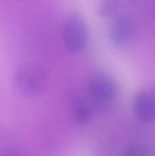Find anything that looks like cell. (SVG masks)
Returning a JSON list of instances; mask_svg holds the SVG:
<instances>
[{"label": "cell", "mask_w": 155, "mask_h": 156, "mask_svg": "<svg viewBox=\"0 0 155 156\" xmlns=\"http://www.w3.org/2000/svg\"><path fill=\"white\" fill-rule=\"evenodd\" d=\"M88 93L96 105H109L117 96V82L106 73H96L88 82Z\"/></svg>", "instance_id": "obj_3"}, {"label": "cell", "mask_w": 155, "mask_h": 156, "mask_svg": "<svg viewBox=\"0 0 155 156\" xmlns=\"http://www.w3.org/2000/svg\"><path fill=\"white\" fill-rule=\"evenodd\" d=\"M121 10V4L118 0H104L100 5V14L106 18L117 16Z\"/></svg>", "instance_id": "obj_7"}, {"label": "cell", "mask_w": 155, "mask_h": 156, "mask_svg": "<svg viewBox=\"0 0 155 156\" xmlns=\"http://www.w3.org/2000/svg\"><path fill=\"white\" fill-rule=\"evenodd\" d=\"M14 86L21 94L38 96L47 86V73L36 63H26L14 73Z\"/></svg>", "instance_id": "obj_1"}, {"label": "cell", "mask_w": 155, "mask_h": 156, "mask_svg": "<svg viewBox=\"0 0 155 156\" xmlns=\"http://www.w3.org/2000/svg\"><path fill=\"white\" fill-rule=\"evenodd\" d=\"M137 118L143 122L155 121V93L151 90H142L137 93L133 103Z\"/></svg>", "instance_id": "obj_5"}, {"label": "cell", "mask_w": 155, "mask_h": 156, "mask_svg": "<svg viewBox=\"0 0 155 156\" xmlns=\"http://www.w3.org/2000/svg\"><path fill=\"white\" fill-rule=\"evenodd\" d=\"M4 156H19V155H15V154H8V155H4Z\"/></svg>", "instance_id": "obj_9"}, {"label": "cell", "mask_w": 155, "mask_h": 156, "mask_svg": "<svg viewBox=\"0 0 155 156\" xmlns=\"http://www.w3.org/2000/svg\"><path fill=\"white\" fill-rule=\"evenodd\" d=\"M62 37L66 48L73 54L84 51L88 45L89 32L85 21L78 14H71L66 18L62 27Z\"/></svg>", "instance_id": "obj_2"}, {"label": "cell", "mask_w": 155, "mask_h": 156, "mask_svg": "<svg viewBox=\"0 0 155 156\" xmlns=\"http://www.w3.org/2000/svg\"><path fill=\"white\" fill-rule=\"evenodd\" d=\"M136 36V26L133 21L128 16H117L111 22L109 30V37L111 43L117 47L129 45L135 40Z\"/></svg>", "instance_id": "obj_4"}, {"label": "cell", "mask_w": 155, "mask_h": 156, "mask_svg": "<svg viewBox=\"0 0 155 156\" xmlns=\"http://www.w3.org/2000/svg\"><path fill=\"white\" fill-rule=\"evenodd\" d=\"M154 11H155V7H154Z\"/></svg>", "instance_id": "obj_10"}, {"label": "cell", "mask_w": 155, "mask_h": 156, "mask_svg": "<svg viewBox=\"0 0 155 156\" xmlns=\"http://www.w3.org/2000/svg\"><path fill=\"white\" fill-rule=\"evenodd\" d=\"M71 115H73L74 121L78 123H87L88 121H91L93 115V108L88 101L82 99H77L71 104Z\"/></svg>", "instance_id": "obj_6"}, {"label": "cell", "mask_w": 155, "mask_h": 156, "mask_svg": "<svg viewBox=\"0 0 155 156\" xmlns=\"http://www.w3.org/2000/svg\"><path fill=\"white\" fill-rule=\"evenodd\" d=\"M125 156H150L148 152L143 148H132L125 154Z\"/></svg>", "instance_id": "obj_8"}]
</instances>
